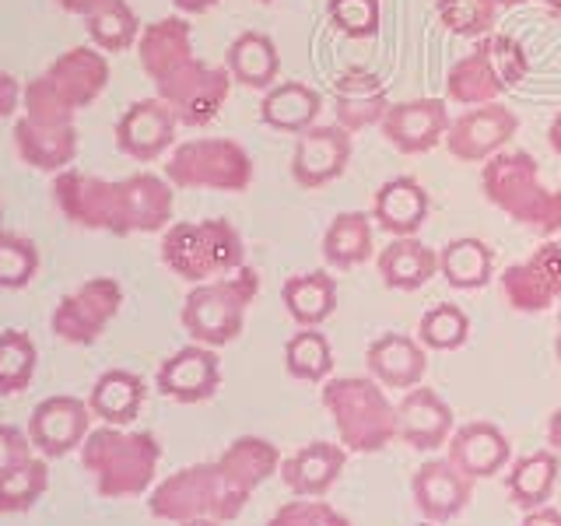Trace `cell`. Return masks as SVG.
Masks as SVG:
<instances>
[{
    "instance_id": "6da1fadb",
    "label": "cell",
    "mask_w": 561,
    "mask_h": 526,
    "mask_svg": "<svg viewBox=\"0 0 561 526\" xmlns=\"http://www.w3.org/2000/svg\"><path fill=\"white\" fill-rule=\"evenodd\" d=\"M481 190L505 218L537 236L561 232V186H548L530 151L505 148L481 169Z\"/></svg>"
},
{
    "instance_id": "7a4b0ae2",
    "label": "cell",
    "mask_w": 561,
    "mask_h": 526,
    "mask_svg": "<svg viewBox=\"0 0 561 526\" xmlns=\"http://www.w3.org/2000/svg\"><path fill=\"white\" fill-rule=\"evenodd\" d=\"M110 84V57L95 46H70L22 92V116L35 123H75Z\"/></svg>"
},
{
    "instance_id": "3957f363",
    "label": "cell",
    "mask_w": 561,
    "mask_h": 526,
    "mask_svg": "<svg viewBox=\"0 0 561 526\" xmlns=\"http://www.w3.org/2000/svg\"><path fill=\"white\" fill-rule=\"evenodd\" d=\"M162 446L151 432L102 425L81 443V467L92 473L102 499H137L154 484Z\"/></svg>"
},
{
    "instance_id": "277c9868",
    "label": "cell",
    "mask_w": 561,
    "mask_h": 526,
    "mask_svg": "<svg viewBox=\"0 0 561 526\" xmlns=\"http://www.w3.org/2000/svg\"><path fill=\"white\" fill-rule=\"evenodd\" d=\"M250 502V495L232 484L218 460L193 464L169 473L165 481H158L148 495V513L165 523H186V519H218L232 523Z\"/></svg>"
},
{
    "instance_id": "5b68a950",
    "label": "cell",
    "mask_w": 561,
    "mask_h": 526,
    "mask_svg": "<svg viewBox=\"0 0 561 526\" xmlns=\"http://www.w3.org/2000/svg\"><path fill=\"white\" fill-rule=\"evenodd\" d=\"M323 408L347 453H382L397 438V403L373 376L330 379Z\"/></svg>"
},
{
    "instance_id": "8992f818",
    "label": "cell",
    "mask_w": 561,
    "mask_h": 526,
    "mask_svg": "<svg viewBox=\"0 0 561 526\" xmlns=\"http://www.w3.org/2000/svg\"><path fill=\"white\" fill-rule=\"evenodd\" d=\"M162 263L190 285L225 277L245 267V242L242 232L228 218H204V221H175L162 232Z\"/></svg>"
},
{
    "instance_id": "52a82bcc",
    "label": "cell",
    "mask_w": 561,
    "mask_h": 526,
    "mask_svg": "<svg viewBox=\"0 0 561 526\" xmlns=\"http://www.w3.org/2000/svg\"><path fill=\"white\" fill-rule=\"evenodd\" d=\"M530 75V53L513 35L491 32L478 39L467 57L446 70V102L470 110V105L499 102L508 88H516Z\"/></svg>"
},
{
    "instance_id": "ba28073f",
    "label": "cell",
    "mask_w": 561,
    "mask_h": 526,
    "mask_svg": "<svg viewBox=\"0 0 561 526\" xmlns=\"http://www.w3.org/2000/svg\"><path fill=\"white\" fill-rule=\"evenodd\" d=\"M260 295V271L239 267L225 277L193 285L183 298V327L197 344L225 347L242 338L245 312Z\"/></svg>"
},
{
    "instance_id": "9c48e42d",
    "label": "cell",
    "mask_w": 561,
    "mask_h": 526,
    "mask_svg": "<svg viewBox=\"0 0 561 526\" xmlns=\"http://www.w3.org/2000/svg\"><path fill=\"white\" fill-rule=\"evenodd\" d=\"M253 155L236 137H193L169 151L162 175L175 190L242 193L253 186Z\"/></svg>"
},
{
    "instance_id": "30bf717a",
    "label": "cell",
    "mask_w": 561,
    "mask_h": 526,
    "mask_svg": "<svg viewBox=\"0 0 561 526\" xmlns=\"http://www.w3.org/2000/svg\"><path fill=\"white\" fill-rule=\"evenodd\" d=\"M232 75L225 64H207V60H186L183 67H175L169 78L154 84L158 99H165L172 105L180 127H207L215 123L218 113L225 110L228 95H232Z\"/></svg>"
},
{
    "instance_id": "8fae6325",
    "label": "cell",
    "mask_w": 561,
    "mask_h": 526,
    "mask_svg": "<svg viewBox=\"0 0 561 526\" xmlns=\"http://www.w3.org/2000/svg\"><path fill=\"white\" fill-rule=\"evenodd\" d=\"M123 309V285L116 277H88L78 288H70L49 316L53 338L64 344H95Z\"/></svg>"
},
{
    "instance_id": "7c38bea8",
    "label": "cell",
    "mask_w": 561,
    "mask_h": 526,
    "mask_svg": "<svg viewBox=\"0 0 561 526\" xmlns=\"http://www.w3.org/2000/svg\"><path fill=\"white\" fill-rule=\"evenodd\" d=\"M519 134V116L502 102H488V105H470V110L456 113L449 119L446 130V151L456 162H488L499 151H505Z\"/></svg>"
},
{
    "instance_id": "4fadbf2b",
    "label": "cell",
    "mask_w": 561,
    "mask_h": 526,
    "mask_svg": "<svg viewBox=\"0 0 561 526\" xmlns=\"http://www.w3.org/2000/svg\"><path fill=\"white\" fill-rule=\"evenodd\" d=\"M175 210V186L158 172H134L116 180L113 236L165 232Z\"/></svg>"
},
{
    "instance_id": "5bb4252c",
    "label": "cell",
    "mask_w": 561,
    "mask_h": 526,
    "mask_svg": "<svg viewBox=\"0 0 561 526\" xmlns=\"http://www.w3.org/2000/svg\"><path fill=\"white\" fill-rule=\"evenodd\" d=\"M355 140L341 123H316L295 137L291 148V180L302 190H323L337 183L351 165Z\"/></svg>"
},
{
    "instance_id": "9a60e30c",
    "label": "cell",
    "mask_w": 561,
    "mask_h": 526,
    "mask_svg": "<svg viewBox=\"0 0 561 526\" xmlns=\"http://www.w3.org/2000/svg\"><path fill=\"white\" fill-rule=\"evenodd\" d=\"M49 197L70 225L84 228V232H110L113 236L116 180H102V175L81 172V169H64L53 175Z\"/></svg>"
},
{
    "instance_id": "2e32d148",
    "label": "cell",
    "mask_w": 561,
    "mask_h": 526,
    "mask_svg": "<svg viewBox=\"0 0 561 526\" xmlns=\"http://www.w3.org/2000/svg\"><path fill=\"white\" fill-rule=\"evenodd\" d=\"M449 102L438 95H421L408 102H393L382 116V137L400 155H428L438 145H446L449 130Z\"/></svg>"
},
{
    "instance_id": "e0dca14e",
    "label": "cell",
    "mask_w": 561,
    "mask_h": 526,
    "mask_svg": "<svg viewBox=\"0 0 561 526\" xmlns=\"http://www.w3.org/2000/svg\"><path fill=\"white\" fill-rule=\"evenodd\" d=\"M92 408L81 397L57 393L35 403L28 418V438L46 460H60V456L81 449V443L92 432Z\"/></svg>"
},
{
    "instance_id": "ac0fdd59",
    "label": "cell",
    "mask_w": 561,
    "mask_h": 526,
    "mask_svg": "<svg viewBox=\"0 0 561 526\" xmlns=\"http://www.w3.org/2000/svg\"><path fill=\"white\" fill-rule=\"evenodd\" d=\"M175 127H180V119L165 99L151 95L130 102L127 113L116 119V148L134 162H158L175 148Z\"/></svg>"
},
{
    "instance_id": "d6986e66",
    "label": "cell",
    "mask_w": 561,
    "mask_h": 526,
    "mask_svg": "<svg viewBox=\"0 0 561 526\" xmlns=\"http://www.w3.org/2000/svg\"><path fill=\"white\" fill-rule=\"evenodd\" d=\"M158 393L175 403H207L221 390V358L218 347L207 344H186L175 355H169L158 365L154 376Z\"/></svg>"
},
{
    "instance_id": "ffe728a7",
    "label": "cell",
    "mask_w": 561,
    "mask_h": 526,
    "mask_svg": "<svg viewBox=\"0 0 561 526\" xmlns=\"http://www.w3.org/2000/svg\"><path fill=\"white\" fill-rule=\"evenodd\" d=\"M411 495H414V508L421 513V519L449 523L456 516H463V508L470 505L473 478H467L449 456H435V460H425L414 470Z\"/></svg>"
},
{
    "instance_id": "44dd1931",
    "label": "cell",
    "mask_w": 561,
    "mask_h": 526,
    "mask_svg": "<svg viewBox=\"0 0 561 526\" xmlns=\"http://www.w3.org/2000/svg\"><path fill=\"white\" fill-rule=\"evenodd\" d=\"M330 105H333V123H341L351 134H362L368 127H379L393 102L379 75L365 67H347L330 84Z\"/></svg>"
},
{
    "instance_id": "7402d4cb",
    "label": "cell",
    "mask_w": 561,
    "mask_h": 526,
    "mask_svg": "<svg viewBox=\"0 0 561 526\" xmlns=\"http://www.w3.org/2000/svg\"><path fill=\"white\" fill-rule=\"evenodd\" d=\"M456 432V421L449 403L438 397L432 386H414L397 403V438L411 449L432 453L446 449L449 435Z\"/></svg>"
},
{
    "instance_id": "603a6c76",
    "label": "cell",
    "mask_w": 561,
    "mask_h": 526,
    "mask_svg": "<svg viewBox=\"0 0 561 526\" xmlns=\"http://www.w3.org/2000/svg\"><path fill=\"white\" fill-rule=\"evenodd\" d=\"M365 365H368V376L379 386L408 393L414 386L425 382L428 347L417 338H408V333H382V338H376L365 347Z\"/></svg>"
},
{
    "instance_id": "cb8c5ba5",
    "label": "cell",
    "mask_w": 561,
    "mask_h": 526,
    "mask_svg": "<svg viewBox=\"0 0 561 526\" xmlns=\"http://www.w3.org/2000/svg\"><path fill=\"white\" fill-rule=\"evenodd\" d=\"M14 151L25 165L57 175L78 158V127L75 123H35L28 116L14 119Z\"/></svg>"
},
{
    "instance_id": "d4e9b609",
    "label": "cell",
    "mask_w": 561,
    "mask_h": 526,
    "mask_svg": "<svg viewBox=\"0 0 561 526\" xmlns=\"http://www.w3.org/2000/svg\"><path fill=\"white\" fill-rule=\"evenodd\" d=\"M446 456L467 478L481 481V478H499L508 467V460H513V446H508L502 428L491 425V421H467V425H460L449 435Z\"/></svg>"
},
{
    "instance_id": "484cf974",
    "label": "cell",
    "mask_w": 561,
    "mask_h": 526,
    "mask_svg": "<svg viewBox=\"0 0 561 526\" xmlns=\"http://www.w3.org/2000/svg\"><path fill=\"white\" fill-rule=\"evenodd\" d=\"M134 49H137L140 70H145L151 84H158L162 78H169L175 67H183L186 60L197 57V53H193V28L183 14H169L145 25Z\"/></svg>"
},
{
    "instance_id": "4316f807",
    "label": "cell",
    "mask_w": 561,
    "mask_h": 526,
    "mask_svg": "<svg viewBox=\"0 0 561 526\" xmlns=\"http://www.w3.org/2000/svg\"><path fill=\"white\" fill-rule=\"evenodd\" d=\"M432 215V197L414 175H393L373 197V221L386 236H417Z\"/></svg>"
},
{
    "instance_id": "83f0119b",
    "label": "cell",
    "mask_w": 561,
    "mask_h": 526,
    "mask_svg": "<svg viewBox=\"0 0 561 526\" xmlns=\"http://www.w3.org/2000/svg\"><path fill=\"white\" fill-rule=\"evenodd\" d=\"M347 464V449L341 443H309L288 460H280V481L295 499H323L337 484Z\"/></svg>"
},
{
    "instance_id": "f1b7e54d",
    "label": "cell",
    "mask_w": 561,
    "mask_h": 526,
    "mask_svg": "<svg viewBox=\"0 0 561 526\" xmlns=\"http://www.w3.org/2000/svg\"><path fill=\"white\" fill-rule=\"evenodd\" d=\"M323 95L306 81H277L260 99V119L277 134H306L320 123Z\"/></svg>"
},
{
    "instance_id": "f546056e",
    "label": "cell",
    "mask_w": 561,
    "mask_h": 526,
    "mask_svg": "<svg viewBox=\"0 0 561 526\" xmlns=\"http://www.w3.org/2000/svg\"><path fill=\"white\" fill-rule=\"evenodd\" d=\"M376 271L390 291H417L438 274V250L417 236H400L376 253Z\"/></svg>"
},
{
    "instance_id": "4dcf8cb0",
    "label": "cell",
    "mask_w": 561,
    "mask_h": 526,
    "mask_svg": "<svg viewBox=\"0 0 561 526\" xmlns=\"http://www.w3.org/2000/svg\"><path fill=\"white\" fill-rule=\"evenodd\" d=\"M225 67L236 84L253 88V92H267L271 84H277V75H280L277 43L267 32H256V28L239 32L232 46L225 49Z\"/></svg>"
},
{
    "instance_id": "1f68e13d",
    "label": "cell",
    "mask_w": 561,
    "mask_h": 526,
    "mask_svg": "<svg viewBox=\"0 0 561 526\" xmlns=\"http://www.w3.org/2000/svg\"><path fill=\"white\" fill-rule=\"evenodd\" d=\"M145 397H148V386L137 373H130V368H110V373H102L95 379L92 393H88V408H92V414L105 421V425L127 428L130 421L140 418Z\"/></svg>"
},
{
    "instance_id": "d6a6232c",
    "label": "cell",
    "mask_w": 561,
    "mask_h": 526,
    "mask_svg": "<svg viewBox=\"0 0 561 526\" xmlns=\"http://www.w3.org/2000/svg\"><path fill=\"white\" fill-rule=\"evenodd\" d=\"M373 215L365 210H344L330 221L323 236V260L333 271H355L376 256V236H373Z\"/></svg>"
},
{
    "instance_id": "836d02e7",
    "label": "cell",
    "mask_w": 561,
    "mask_h": 526,
    "mask_svg": "<svg viewBox=\"0 0 561 526\" xmlns=\"http://www.w3.org/2000/svg\"><path fill=\"white\" fill-rule=\"evenodd\" d=\"M438 274L456 291H478L495 277V250L478 236L449 239L438 250Z\"/></svg>"
},
{
    "instance_id": "e575fe53",
    "label": "cell",
    "mask_w": 561,
    "mask_h": 526,
    "mask_svg": "<svg viewBox=\"0 0 561 526\" xmlns=\"http://www.w3.org/2000/svg\"><path fill=\"white\" fill-rule=\"evenodd\" d=\"M280 302L298 327H320L337 309V281L330 271H306L280 285Z\"/></svg>"
},
{
    "instance_id": "d590c367",
    "label": "cell",
    "mask_w": 561,
    "mask_h": 526,
    "mask_svg": "<svg viewBox=\"0 0 561 526\" xmlns=\"http://www.w3.org/2000/svg\"><path fill=\"white\" fill-rule=\"evenodd\" d=\"M218 464L225 467V473L232 478V484L242 491V495L253 499V491L280 470V453L271 438L239 435L236 443L218 456Z\"/></svg>"
},
{
    "instance_id": "8d00e7d4",
    "label": "cell",
    "mask_w": 561,
    "mask_h": 526,
    "mask_svg": "<svg viewBox=\"0 0 561 526\" xmlns=\"http://www.w3.org/2000/svg\"><path fill=\"white\" fill-rule=\"evenodd\" d=\"M558 470H561V460L551 446L519 456V460L513 464V470H508V478H505L508 499H513L519 508H526V513L548 505L554 488H558Z\"/></svg>"
},
{
    "instance_id": "74e56055",
    "label": "cell",
    "mask_w": 561,
    "mask_h": 526,
    "mask_svg": "<svg viewBox=\"0 0 561 526\" xmlns=\"http://www.w3.org/2000/svg\"><path fill=\"white\" fill-rule=\"evenodd\" d=\"M84 28L92 46L102 49L105 57H113V53L134 49L145 25L137 22V14L127 0H99V4L84 14Z\"/></svg>"
},
{
    "instance_id": "f35d334b",
    "label": "cell",
    "mask_w": 561,
    "mask_h": 526,
    "mask_svg": "<svg viewBox=\"0 0 561 526\" xmlns=\"http://www.w3.org/2000/svg\"><path fill=\"white\" fill-rule=\"evenodd\" d=\"M499 285H502V295L513 312H548V309L561 306L554 285L548 281V274L540 271V263L534 256L505 267Z\"/></svg>"
},
{
    "instance_id": "ab89813d",
    "label": "cell",
    "mask_w": 561,
    "mask_h": 526,
    "mask_svg": "<svg viewBox=\"0 0 561 526\" xmlns=\"http://www.w3.org/2000/svg\"><path fill=\"white\" fill-rule=\"evenodd\" d=\"M285 373L298 382H323L333 373V347L320 327H298L285 344Z\"/></svg>"
},
{
    "instance_id": "60d3db41",
    "label": "cell",
    "mask_w": 561,
    "mask_h": 526,
    "mask_svg": "<svg viewBox=\"0 0 561 526\" xmlns=\"http://www.w3.org/2000/svg\"><path fill=\"white\" fill-rule=\"evenodd\" d=\"M35 365H39V351L28 333L18 327L0 330V397L25 393L35 379Z\"/></svg>"
},
{
    "instance_id": "b9f144b4",
    "label": "cell",
    "mask_w": 561,
    "mask_h": 526,
    "mask_svg": "<svg viewBox=\"0 0 561 526\" xmlns=\"http://www.w3.org/2000/svg\"><path fill=\"white\" fill-rule=\"evenodd\" d=\"M49 488V464L46 456H32L28 464L18 467L11 478L0 481V516H22L39 505Z\"/></svg>"
},
{
    "instance_id": "7bdbcfd3",
    "label": "cell",
    "mask_w": 561,
    "mask_h": 526,
    "mask_svg": "<svg viewBox=\"0 0 561 526\" xmlns=\"http://www.w3.org/2000/svg\"><path fill=\"white\" fill-rule=\"evenodd\" d=\"M435 14L443 28L460 39H484L499 22L495 0H435Z\"/></svg>"
},
{
    "instance_id": "ee69618b",
    "label": "cell",
    "mask_w": 561,
    "mask_h": 526,
    "mask_svg": "<svg viewBox=\"0 0 561 526\" xmlns=\"http://www.w3.org/2000/svg\"><path fill=\"white\" fill-rule=\"evenodd\" d=\"M417 341L428 351H460L470 341V316L453 302H438L417 320Z\"/></svg>"
},
{
    "instance_id": "f6af8a7d",
    "label": "cell",
    "mask_w": 561,
    "mask_h": 526,
    "mask_svg": "<svg viewBox=\"0 0 561 526\" xmlns=\"http://www.w3.org/2000/svg\"><path fill=\"white\" fill-rule=\"evenodd\" d=\"M39 274V245L0 228V291H18Z\"/></svg>"
},
{
    "instance_id": "bcb514c9",
    "label": "cell",
    "mask_w": 561,
    "mask_h": 526,
    "mask_svg": "<svg viewBox=\"0 0 561 526\" xmlns=\"http://www.w3.org/2000/svg\"><path fill=\"white\" fill-rule=\"evenodd\" d=\"M327 14L344 39H373L382 22L379 0H327Z\"/></svg>"
},
{
    "instance_id": "7dc6e473",
    "label": "cell",
    "mask_w": 561,
    "mask_h": 526,
    "mask_svg": "<svg viewBox=\"0 0 561 526\" xmlns=\"http://www.w3.org/2000/svg\"><path fill=\"white\" fill-rule=\"evenodd\" d=\"M267 526H351V519L323 499H291L267 519Z\"/></svg>"
},
{
    "instance_id": "c3c4849f",
    "label": "cell",
    "mask_w": 561,
    "mask_h": 526,
    "mask_svg": "<svg viewBox=\"0 0 561 526\" xmlns=\"http://www.w3.org/2000/svg\"><path fill=\"white\" fill-rule=\"evenodd\" d=\"M32 449L35 446H32L28 432L14 428V425H0V481L11 478V473L22 464H28L32 456H35Z\"/></svg>"
},
{
    "instance_id": "681fc988",
    "label": "cell",
    "mask_w": 561,
    "mask_h": 526,
    "mask_svg": "<svg viewBox=\"0 0 561 526\" xmlns=\"http://www.w3.org/2000/svg\"><path fill=\"white\" fill-rule=\"evenodd\" d=\"M537 263H540V271L548 274V281L554 285V291H558V298H561V242H554V239H548V242H540L537 250L530 253Z\"/></svg>"
},
{
    "instance_id": "f907efd6",
    "label": "cell",
    "mask_w": 561,
    "mask_h": 526,
    "mask_svg": "<svg viewBox=\"0 0 561 526\" xmlns=\"http://www.w3.org/2000/svg\"><path fill=\"white\" fill-rule=\"evenodd\" d=\"M22 92H25V84L14 75H8V70H0V119H11L22 110Z\"/></svg>"
},
{
    "instance_id": "816d5d0a",
    "label": "cell",
    "mask_w": 561,
    "mask_h": 526,
    "mask_svg": "<svg viewBox=\"0 0 561 526\" xmlns=\"http://www.w3.org/2000/svg\"><path fill=\"white\" fill-rule=\"evenodd\" d=\"M519 526H561V513L551 505H540V508H530Z\"/></svg>"
},
{
    "instance_id": "f5cc1de1",
    "label": "cell",
    "mask_w": 561,
    "mask_h": 526,
    "mask_svg": "<svg viewBox=\"0 0 561 526\" xmlns=\"http://www.w3.org/2000/svg\"><path fill=\"white\" fill-rule=\"evenodd\" d=\"M172 4L180 14H207V11H215L221 0H172Z\"/></svg>"
},
{
    "instance_id": "db71d44e",
    "label": "cell",
    "mask_w": 561,
    "mask_h": 526,
    "mask_svg": "<svg viewBox=\"0 0 561 526\" xmlns=\"http://www.w3.org/2000/svg\"><path fill=\"white\" fill-rule=\"evenodd\" d=\"M53 4H57L60 11H67V14H88V11H92L95 4H99V0H53Z\"/></svg>"
},
{
    "instance_id": "11a10c76",
    "label": "cell",
    "mask_w": 561,
    "mask_h": 526,
    "mask_svg": "<svg viewBox=\"0 0 561 526\" xmlns=\"http://www.w3.org/2000/svg\"><path fill=\"white\" fill-rule=\"evenodd\" d=\"M548 446L554 449V453H561V408L551 414V421H548Z\"/></svg>"
},
{
    "instance_id": "9f6ffc18",
    "label": "cell",
    "mask_w": 561,
    "mask_h": 526,
    "mask_svg": "<svg viewBox=\"0 0 561 526\" xmlns=\"http://www.w3.org/2000/svg\"><path fill=\"white\" fill-rule=\"evenodd\" d=\"M548 145H551V151L561 155V113L551 119V127H548Z\"/></svg>"
},
{
    "instance_id": "6f0895ef",
    "label": "cell",
    "mask_w": 561,
    "mask_h": 526,
    "mask_svg": "<svg viewBox=\"0 0 561 526\" xmlns=\"http://www.w3.org/2000/svg\"><path fill=\"white\" fill-rule=\"evenodd\" d=\"M523 4H530V0H495L499 11H505V8H523Z\"/></svg>"
},
{
    "instance_id": "680465c9",
    "label": "cell",
    "mask_w": 561,
    "mask_h": 526,
    "mask_svg": "<svg viewBox=\"0 0 561 526\" xmlns=\"http://www.w3.org/2000/svg\"><path fill=\"white\" fill-rule=\"evenodd\" d=\"M554 355L561 362V306H558V333H554Z\"/></svg>"
},
{
    "instance_id": "91938a15",
    "label": "cell",
    "mask_w": 561,
    "mask_h": 526,
    "mask_svg": "<svg viewBox=\"0 0 561 526\" xmlns=\"http://www.w3.org/2000/svg\"><path fill=\"white\" fill-rule=\"evenodd\" d=\"M180 526H225V523H218V519H186Z\"/></svg>"
},
{
    "instance_id": "94428289",
    "label": "cell",
    "mask_w": 561,
    "mask_h": 526,
    "mask_svg": "<svg viewBox=\"0 0 561 526\" xmlns=\"http://www.w3.org/2000/svg\"><path fill=\"white\" fill-rule=\"evenodd\" d=\"M540 4L548 8V11H554V14L561 18V0H540Z\"/></svg>"
},
{
    "instance_id": "6125c7cd",
    "label": "cell",
    "mask_w": 561,
    "mask_h": 526,
    "mask_svg": "<svg viewBox=\"0 0 561 526\" xmlns=\"http://www.w3.org/2000/svg\"><path fill=\"white\" fill-rule=\"evenodd\" d=\"M417 526H443V523H428V519H425V523H417Z\"/></svg>"
},
{
    "instance_id": "be15d7a7",
    "label": "cell",
    "mask_w": 561,
    "mask_h": 526,
    "mask_svg": "<svg viewBox=\"0 0 561 526\" xmlns=\"http://www.w3.org/2000/svg\"><path fill=\"white\" fill-rule=\"evenodd\" d=\"M256 4H274V0H256Z\"/></svg>"
},
{
    "instance_id": "e7e4bbea",
    "label": "cell",
    "mask_w": 561,
    "mask_h": 526,
    "mask_svg": "<svg viewBox=\"0 0 561 526\" xmlns=\"http://www.w3.org/2000/svg\"><path fill=\"white\" fill-rule=\"evenodd\" d=\"M0 221H4V207H0Z\"/></svg>"
}]
</instances>
